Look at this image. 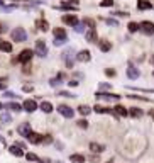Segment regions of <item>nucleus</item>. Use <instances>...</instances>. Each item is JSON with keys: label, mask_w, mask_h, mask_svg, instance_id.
<instances>
[{"label": "nucleus", "mask_w": 154, "mask_h": 163, "mask_svg": "<svg viewBox=\"0 0 154 163\" xmlns=\"http://www.w3.org/2000/svg\"><path fill=\"white\" fill-rule=\"evenodd\" d=\"M137 75H139V71H137L136 68H134V66H130V68H129V77H132V78H136Z\"/></svg>", "instance_id": "27"}, {"label": "nucleus", "mask_w": 154, "mask_h": 163, "mask_svg": "<svg viewBox=\"0 0 154 163\" xmlns=\"http://www.w3.org/2000/svg\"><path fill=\"white\" fill-rule=\"evenodd\" d=\"M100 5L102 7H110V5H113V0H102Z\"/></svg>", "instance_id": "30"}, {"label": "nucleus", "mask_w": 154, "mask_h": 163, "mask_svg": "<svg viewBox=\"0 0 154 163\" xmlns=\"http://www.w3.org/2000/svg\"><path fill=\"white\" fill-rule=\"evenodd\" d=\"M69 85H71V87H76V85H78V82H76V80H71V82H69Z\"/></svg>", "instance_id": "37"}, {"label": "nucleus", "mask_w": 154, "mask_h": 163, "mask_svg": "<svg viewBox=\"0 0 154 163\" xmlns=\"http://www.w3.org/2000/svg\"><path fill=\"white\" fill-rule=\"evenodd\" d=\"M0 51H2V53H12V44L9 41L0 39Z\"/></svg>", "instance_id": "10"}, {"label": "nucleus", "mask_w": 154, "mask_h": 163, "mask_svg": "<svg viewBox=\"0 0 154 163\" xmlns=\"http://www.w3.org/2000/svg\"><path fill=\"white\" fill-rule=\"evenodd\" d=\"M129 31H130V32H136V31H139V24H137V22H129Z\"/></svg>", "instance_id": "23"}, {"label": "nucleus", "mask_w": 154, "mask_h": 163, "mask_svg": "<svg viewBox=\"0 0 154 163\" xmlns=\"http://www.w3.org/2000/svg\"><path fill=\"white\" fill-rule=\"evenodd\" d=\"M149 114H151V116H153V117H154V111H151V112H149Z\"/></svg>", "instance_id": "39"}, {"label": "nucleus", "mask_w": 154, "mask_h": 163, "mask_svg": "<svg viewBox=\"0 0 154 163\" xmlns=\"http://www.w3.org/2000/svg\"><path fill=\"white\" fill-rule=\"evenodd\" d=\"M27 138H29V141H31L32 144H37V143H43V134H36V132H29V134H27Z\"/></svg>", "instance_id": "8"}, {"label": "nucleus", "mask_w": 154, "mask_h": 163, "mask_svg": "<svg viewBox=\"0 0 154 163\" xmlns=\"http://www.w3.org/2000/svg\"><path fill=\"white\" fill-rule=\"evenodd\" d=\"M41 109H43V112H46V114H49V112H53V104L51 102H43L41 104Z\"/></svg>", "instance_id": "15"}, {"label": "nucleus", "mask_w": 154, "mask_h": 163, "mask_svg": "<svg viewBox=\"0 0 154 163\" xmlns=\"http://www.w3.org/2000/svg\"><path fill=\"white\" fill-rule=\"evenodd\" d=\"M10 37H12V41H15V42H24L27 39V32L24 27H15L10 32Z\"/></svg>", "instance_id": "1"}, {"label": "nucleus", "mask_w": 154, "mask_h": 163, "mask_svg": "<svg viewBox=\"0 0 154 163\" xmlns=\"http://www.w3.org/2000/svg\"><path fill=\"white\" fill-rule=\"evenodd\" d=\"M22 89H24V92H32V85H24Z\"/></svg>", "instance_id": "36"}, {"label": "nucleus", "mask_w": 154, "mask_h": 163, "mask_svg": "<svg viewBox=\"0 0 154 163\" xmlns=\"http://www.w3.org/2000/svg\"><path fill=\"white\" fill-rule=\"evenodd\" d=\"M76 60H78V61H90V60H91L90 51H86V49L80 51V53H78V56H76Z\"/></svg>", "instance_id": "9"}, {"label": "nucleus", "mask_w": 154, "mask_h": 163, "mask_svg": "<svg viewBox=\"0 0 154 163\" xmlns=\"http://www.w3.org/2000/svg\"><path fill=\"white\" fill-rule=\"evenodd\" d=\"M90 150L93 153H102L105 150V146H103V144H98V143H90Z\"/></svg>", "instance_id": "14"}, {"label": "nucleus", "mask_w": 154, "mask_h": 163, "mask_svg": "<svg viewBox=\"0 0 154 163\" xmlns=\"http://www.w3.org/2000/svg\"><path fill=\"white\" fill-rule=\"evenodd\" d=\"M112 112H113V114H117V116H127V114H129V112L125 111V107H124V105H115V107L112 109Z\"/></svg>", "instance_id": "12"}, {"label": "nucleus", "mask_w": 154, "mask_h": 163, "mask_svg": "<svg viewBox=\"0 0 154 163\" xmlns=\"http://www.w3.org/2000/svg\"><path fill=\"white\" fill-rule=\"evenodd\" d=\"M10 151L14 153L15 156H22V155H24V151H21V150H19V146H12V148H10Z\"/></svg>", "instance_id": "24"}, {"label": "nucleus", "mask_w": 154, "mask_h": 163, "mask_svg": "<svg viewBox=\"0 0 154 163\" xmlns=\"http://www.w3.org/2000/svg\"><path fill=\"white\" fill-rule=\"evenodd\" d=\"M36 27H39L41 31H48V29H49V24L46 21H37L36 22Z\"/></svg>", "instance_id": "18"}, {"label": "nucleus", "mask_w": 154, "mask_h": 163, "mask_svg": "<svg viewBox=\"0 0 154 163\" xmlns=\"http://www.w3.org/2000/svg\"><path fill=\"white\" fill-rule=\"evenodd\" d=\"M51 141H53V138L49 136V134H44L43 136V143H51Z\"/></svg>", "instance_id": "33"}, {"label": "nucleus", "mask_w": 154, "mask_h": 163, "mask_svg": "<svg viewBox=\"0 0 154 163\" xmlns=\"http://www.w3.org/2000/svg\"><path fill=\"white\" fill-rule=\"evenodd\" d=\"M86 41H88V42H97V32H95V29H91L90 32H86Z\"/></svg>", "instance_id": "17"}, {"label": "nucleus", "mask_w": 154, "mask_h": 163, "mask_svg": "<svg viewBox=\"0 0 154 163\" xmlns=\"http://www.w3.org/2000/svg\"><path fill=\"white\" fill-rule=\"evenodd\" d=\"M107 163H112V162H107Z\"/></svg>", "instance_id": "41"}, {"label": "nucleus", "mask_w": 154, "mask_h": 163, "mask_svg": "<svg viewBox=\"0 0 154 163\" xmlns=\"http://www.w3.org/2000/svg\"><path fill=\"white\" fill-rule=\"evenodd\" d=\"M19 131H21V134H29V132H31V129H29V124H22L21 127H19Z\"/></svg>", "instance_id": "22"}, {"label": "nucleus", "mask_w": 154, "mask_h": 163, "mask_svg": "<svg viewBox=\"0 0 154 163\" xmlns=\"http://www.w3.org/2000/svg\"><path fill=\"white\" fill-rule=\"evenodd\" d=\"M53 34L56 39H66V31H64L63 27H56V29H53Z\"/></svg>", "instance_id": "11"}, {"label": "nucleus", "mask_w": 154, "mask_h": 163, "mask_svg": "<svg viewBox=\"0 0 154 163\" xmlns=\"http://www.w3.org/2000/svg\"><path fill=\"white\" fill-rule=\"evenodd\" d=\"M32 66H31V65H29V63H24V66H22V73H26V75H29V73H31V71H32Z\"/></svg>", "instance_id": "26"}, {"label": "nucleus", "mask_w": 154, "mask_h": 163, "mask_svg": "<svg viewBox=\"0 0 154 163\" xmlns=\"http://www.w3.org/2000/svg\"><path fill=\"white\" fill-rule=\"evenodd\" d=\"M110 48H112V44L108 41H100V49L103 53H105V51H110Z\"/></svg>", "instance_id": "19"}, {"label": "nucleus", "mask_w": 154, "mask_h": 163, "mask_svg": "<svg viewBox=\"0 0 154 163\" xmlns=\"http://www.w3.org/2000/svg\"><path fill=\"white\" fill-rule=\"evenodd\" d=\"M26 158L29 160V162H37V155H34V153H27Z\"/></svg>", "instance_id": "29"}, {"label": "nucleus", "mask_w": 154, "mask_h": 163, "mask_svg": "<svg viewBox=\"0 0 154 163\" xmlns=\"http://www.w3.org/2000/svg\"><path fill=\"white\" fill-rule=\"evenodd\" d=\"M7 87V78H0V90H4Z\"/></svg>", "instance_id": "32"}, {"label": "nucleus", "mask_w": 154, "mask_h": 163, "mask_svg": "<svg viewBox=\"0 0 154 163\" xmlns=\"http://www.w3.org/2000/svg\"><path fill=\"white\" fill-rule=\"evenodd\" d=\"M5 31V26H4V24H2V22H0V34H2V32Z\"/></svg>", "instance_id": "38"}, {"label": "nucleus", "mask_w": 154, "mask_h": 163, "mask_svg": "<svg viewBox=\"0 0 154 163\" xmlns=\"http://www.w3.org/2000/svg\"><path fill=\"white\" fill-rule=\"evenodd\" d=\"M69 160H71V163H85V156L83 155H71Z\"/></svg>", "instance_id": "16"}, {"label": "nucleus", "mask_w": 154, "mask_h": 163, "mask_svg": "<svg viewBox=\"0 0 154 163\" xmlns=\"http://www.w3.org/2000/svg\"><path fill=\"white\" fill-rule=\"evenodd\" d=\"M151 2H149V0H139L137 2V9L139 10H146V9H151Z\"/></svg>", "instance_id": "13"}, {"label": "nucleus", "mask_w": 154, "mask_h": 163, "mask_svg": "<svg viewBox=\"0 0 154 163\" xmlns=\"http://www.w3.org/2000/svg\"><path fill=\"white\" fill-rule=\"evenodd\" d=\"M78 126L86 129V127H88V121H86V119H80V121H78Z\"/></svg>", "instance_id": "31"}, {"label": "nucleus", "mask_w": 154, "mask_h": 163, "mask_svg": "<svg viewBox=\"0 0 154 163\" xmlns=\"http://www.w3.org/2000/svg\"><path fill=\"white\" fill-rule=\"evenodd\" d=\"M22 109H26L27 112H34L37 109V102L36 100H24V105H22Z\"/></svg>", "instance_id": "7"}, {"label": "nucleus", "mask_w": 154, "mask_h": 163, "mask_svg": "<svg viewBox=\"0 0 154 163\" xmlns=\"http://www.w3.org/2000/svg\"><path fill=\"white\" fill-rule=\"evenodd\" d=\"M58 111H59V114H61V116H64V117H73V109H71V107H68V105H59L58 107Z\"/></svg>", "instance_id": "5"}, {"label": "nucleus", "mask_w": 154, "mask_h": 163, "mask_svg": "<svg viewBox=\"0 0 154 163\" xmlns=\"http://www.w3.org/2000/svg\"><path fill=\"white\" fill-rule=\"evenodd\" d=\"M0 109H2V104H0Z\"/></svg>", "instance_id": "40"}, {"label": "nucleus", "mask_w": 154, "mask_h": 163, "mask_svg": "<svg viewBox=\"0 0 154 163\" xmlns=\"http://www.w3.org/2000/svg\"><path fill=\"white\" fill-rule=\"evenodd\" d=\"M36 53H37V56H41V58H44L48 54V48H46L44 39H37L36 41Z\"/></svg>", "instance_id": "2"}, {"label": "nucleus", "mask_w": 154, "mask_h": 163, "mask_svg": "<svg viewBox=\"0 0 154 163\" xmlns=\"http://www.w3.org/2000/svg\"><path fill=\"white\" fill-rule=\"evenodd\" d=\"M130 116H132V117H141V116H142V111H141V109H137V107H132Z\"/></svg>", "instance_id": "21"}, {"label": "nucleus", "mask_w": 154, "mask_h": 163, "mask_svg": "<svg viewBox=\"0 0 154 163\" xmlns=\"http://www.w3.org/2000/svg\"><path fill=\"white\" fill-rule=\"evenodd\" d=\"M139 29H141L144 34H154V22L144 21L142 24H139Z\"/></svg>", "instance_id": "4"}, {"label": "nucleus", "mask_w": 154, "mask_h": 163, "mask_svg": "<svg viewBox=\"0 0 154 163\" xmlns=\"http://www.w3.org/2000/svg\"><path fill=\"white\" fill-rule=\"evenodd\" d=\"M105 75L107 77H115V70H110V68L105 70Z\"/></svg>", "instance_id": "34"}, {"label": "nucleus", "mask_w": 154, "mask_h": 163, "mask_svg": "<svg viewBox=\"0 0 154 163\" xmlns=\"http://www.w3.org/2000/svg\"><path fill=\"white\" fill-rule=\"evenodd\" d=\"M90 107H88V105H80V107H78V112H80V114H83V116H86V114H90Z\"/></svg>", "instance_id": "20"}, {"label": "nucleus", "mask_w": 154, "mask_h": 163, "mask_svg": "<svg viewBox=\"0 0 154 163\" xmlns=\"http://www.w3.org/2000/svg\"><path fill=\"white\" fill-rule=\"evenodd\" d=\"M63 42H66V39H54V44H56V46H61Z\"/></svg>", "instance_id": "35"}, {"label": "nucleus", "mask_w": 154, "mask_h": 163, "mask_svg": "<svg viewBox=\"0 0 154 163\" xmlns=\"http://www.w3.org/2000/svg\"><path fill=\"white\" fill-rule=\"evenodd\" d=\"M34 56V53H32V49H22L21 53H19V63H29L31 61V58Z\"/></svg>", "instance_id": "3"}, {"label": "nucleus", "mask_w": 154, "mask_h": 163, "mask_svg": "<svg viewBox=\"0 0 154 163\" xmlns=\"http://www.w3.org/2000/svg\"><path fill=\"white\" fill-rule=\"evenodd\" d=\"M7 107H9V109H12V111H21V109H22L21 105H19V104H15V102H12V104H9Z\"/></svg>", "instance_id": "28"}, {"label": "nucleus", "mask_w": 154, "mask_h": 163, "mask_svg": "<svg viewBox=\"0 0 154 163\" xmlns=\"http://www.w3.org/2000/svg\"><path fill=\"white\" fill-rule=\"evenodd\" d=\"M63 22L66 24V26H76L78 24V17L73 16V14H68V16H63Z\"/></svg>", "instance_id": "6"}, {"label": "nucleus", "mask_w": 154, "mask_h": 163, "mask_svg": "<svg viewBox=\"0 0 154 163\" xmlns=\"http://www.w3.org/2000/svg\"><path fill=\"white\" fill-rule=\"evenodd\" d=\"M83 24H86V26L91 27V29H95V21H93V19H88V17H86L85 21H83Z\"/></svg>", "instance_id": "25"}]
</instances>
